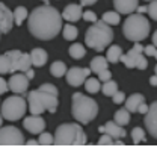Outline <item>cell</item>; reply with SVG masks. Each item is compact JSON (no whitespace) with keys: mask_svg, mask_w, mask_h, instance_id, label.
Returning <instances> with one entry per match:
<instances>
[{"mask_svg":"<svg viewBox=\"0 0 157 147\" xmlns=\"http://www.w3.org/2000/svg\"><path fill=\"white\" fill-rule=\"evenodd\" d=\"M100 79H95V77H88L85 81V89L89 93V94H95L101 89V85H100Z\"/></svg>","mask_w":157,"mask_h":147,"instance_id":"d4e9b609","label":"cell"},{"mask_svg":"<svg viewBox=\"0 0 157 147\" xmlns=\"http://www.w3.org/2000/svg\"><path fill=\"white\" fill-rule=\"evenodd\" d=\"M98 79H100L101 82H107V81H110V79H112V73L106 68V70H103V71H100V73H98Z\"/></svg>","mask_w":157,"mask_h":147,"instance_id":"f35d334b","label":"cell"},{"mask_svg":"<svg viewBox=\"0 0 157 147\" xmlns=\"http://www.w3.org/2000/svg\"><path fill=\"white\" fill-rule=\"evenodd\" d=\"M156 50H157V47L153 44H150V46H147V47H144V53L147 55V56H154V53H156Z\"/></svg>","mask_w":157,"mask_h":147,"instance_id":"b9f144b4","label":"cell"},{"mask_svg":"<svg viewBox=\"0 0 157 147\" xmlns=\"http://www.w3.org/2000/svg\"><path fill=\"white\" fill-rule=\"evenodd\" d=\"M23 126H24L26 130H29L30 133H41L45 129V121H44L42 117L32 114L30 117H26L23 120Z\"/></svg>","mask_w":157,"mask_h":147,"instance_id":"5bb4252c","label":"cell"},{"mask_svg":"<svg viewBox=\"0 0 157 147\" xmlns=\"http://www.w3.org/2000/svg\"><path fill=\"white\" fill-rule=\"evenodd\" d=\"M6 55L11 58L12 73H17L18 71V61H20V58H21V55H23V52H20V50H9V52H6Z\"/></svg>","mask_w":157,"mask_h":147,"instance_id":"4dcf8cb0","label":"cell"},{"mask_svg":"<svg viewBox=\"0 0 157 147\" xmlns=\"http://www.w3.org/2000/svg\"><path fill=\"white\" fill-rule=\"evenodd\" d=\"M27 17H29V12H27V9L24 6H17L14 9V21H15L17 26H21L23 21L26 20Z\"/></svg>","mask_w":157,"mask_h":147,"instance_id":"484cf974","label":"cell"},{"mask_svg":"<svg viewBox=\"0 0 157 147\" xmlns=\"http://www.w3.org/2000/svg\"><path fill=\"white\" fill-rule=\"evenodd\" d=\"M154 58H156V59H157V50H156V53H154Z\"/></svg>","mask_w":157,"mask_h":147,"instance_id":"db71d44e","label":"cell"},{"mask_svg":"<svg viewBox=\"0 0 157 147\" xmlns=\"http://www.w3.org/2000/svg\"><path fill=\"white\" fill-rule=\"evenodd\" d=\"M27 26L35 38L42 41L53 40L62 30V14L50 5L38 6L30 12Z\"/></svg>","mask_w":157,"mask_h":147,"instance_id":"6da1fadb","label":"cell"},{"mask_svg":"<svg viewBox=\"0 0 157 147\" xmlns=\"http://www.w3.org/2000/svg\"><path fill=\"white\" fill-rule=\"evenodd\" d=\"M145 102V97L142 94H132L130 97H127L125 100V108L130 111V112H137L139 111V106Z\"/></svg>","mask_w":157,"mask_h":147,"instance_id":"ffe728a7","label":"cell"},{"mask_svg":"<svg viewBox=\"0 0 157 147\" xmlns=\"http://www.w3.org/2000/svg\"><path fill=\"white\" fill-rule=\"evenodd\" d=\"M145 2H151V0H145Z\"/></svg>","mask_w":157,"mask_h":147,"instance_id":"9f6ffc18","label":"cell"},{"mask_svg":"<svg viewBox=\"0 0 157 147\" xmlns=\"http://www.w3.org/2000/svg\"><path fill=\"white\" fill-rule=\"evenodd\" d=\"M29 77L26 76V73H17V74H12L8 81L9 84V89L15 94H24L29 88Z\"/></svg>","mask_w":157,"mask_h":147,"instance_id":"30bf717a","label":"cell"},{"mask_svg":"<svg viewBox=\"0 0 157 147\" xmlns=\"http://www.w3.org/2000/svg\"><path fill=\"white\" fill-rule=\"evenodd\" d=\"M35 93H36V96L39 97L41 103L44 105L45 111L55 114L56 109H58V105H59L58 96H56V94H52V93H47V91H42V89H39V88L35 89Z\"/></svg>","mask_w":157,"mask_h":147,"instance_id":"7c38bea8","label":"cell"},{"mask_svg":"<svg viewBox=\"0 0 157 147\" xmlns=\"http://www.w3.org/2000/svg\"><path fill=\"white\" fill-rule=\"evenodd\" d=\"M113 40V30L112 27L104 23L103 20L95 21L85 34V42L89 49H94L97 52H101L106 49Z\"/></svg>","mask_w":157,"mask_h":147,"instance_id":"7a4b0ae2","label":"cell"},{"mask_svg":"<svg viewBox=\"0 0 157 147\" xmlns=\"http://www.w3.org/2000/svg\"><path fill=\"white\" fill-rule=\"evenodd\" d=\"M50 73L55 76V77H62L67 74V65L62 62V61H55L50 67Z\"/></svg>","mask_w":157,"mask_h":147,"instance_id":"cb8c5ba5","label":"cell"},{"mask_svg":"<svg viewBox=\"0 0 157 147\" xmlns=\"http://www.w3.org/2000/svg\"><path fill=\"white\" fill-rule=\"evenodd\" d=\"M101 89H103V94H104V96H110V97H112L118 91V84L115 81L110 79V81H107V82H103V88H101Z\"/></svg>","mask_w":157,"mask_h":147,"instance_id":"1f68e13d","label":"cell"},{"mask_svg":"<svg viewBox=\"0 0 157 147\" xmlns=\"http://www.w3.org/2000/svg\"><path fill=\"white\" fill-rule=\"evenodd\" d=\"M24 73H26V76H27L29 79H33V76H35V71H33L32 68H29V70H27V71H24Z\"/></svg>","mask_w":157,"mask_h":147,"instance_id":"c3c4849f","label":"cell"},{"mask_svg":"<svg viewBox=\"0 0 157 147\" xmlns=\"http://www.w3.org/2000/svg\"><path fill=\"white\" fill-rule=\"evenodd\" d=\"M0 34H2V32H0Z\"/></svg>","mask_w":157,"mask_h":147,"instance_id":"6f0895ef","label":"cell"},{"mask_svg":"<svg viewBox=\"0 0 157 147\" xmlns=\"http://www.w3.org/2000/svg\"><path fill=\"white\" fill-rule=\"evenodd\" d=\"M15 24L14 21V12L5 5L0 2V32L2 34H8L12 26Z\"/></svg>","mask_w":157,"mask_h":147,"instance_id":"8fae6325","label":"cell"},{"mask_svg":"<svg viewBox=\"0 0 157 147\" xmlns=\"http://www.w3.org/2000/svg\"><path fill=\"white\" fill-rule=\"evenodd\" d=\"M132 138H133V143L135 144H139L140 141H145V132L140 127H135L132 130Z\"/></svg>","mask_w":157,"mask_h":147,"instance_id":"e575fe53","label":"cell"},{"mask_svg":"<svg viewBox=\"0 0 157 147\" xmlns=\"http://www.w3.org/2000/svg\"><path fill=\"white\" fill-rule=\"evenodd\" d=\"M71 112L76 121L82 125L91 123L98 114V105L97 102L85 94L74 93L73 94V105H71Z\"/></svg>","mask_w":157,"mask_h":147,"instance_id":"3957f363","label":"cell"},{"mask_svg":"<svg viewBox=\"0 0 157 147\" xmlns=\"http://www.w3.org/2000/svg\"><path fill=\"white\" fill-rule=\"evenodd\" d=\"M2 118H3V115L0 114V126H2Z\"/></svg>","mask_w":157,"mask_h":147,"instance_id":"816d5d0a","label":"cell"},{"mask_svg":"<svg viewBox=\"0 0 157 147\" xmlns=\"http://www.w3.org/2000/svg\"><path fill=\"white\" fill-rule=\"evenodd\" d=\"M107 65H109L107 58H103V56H95V58L91 61L89 68H91V71H94V73H97V74H98L100 71L106 70V68H107Z\"/></svg>","mask_w":157,"mask_h":147,"instance_id":"44dd1931","label":"cell"},{"mask_svg":"<svg viewBox=\"0 0 157 147\" xmlns=\"http://www.w3.org/2000/svg\"><path fill=\"white\" fill-rule=\"evenodd\" d=\"M150 84L153 85V86H157V76H156V74L150 77Z\"/></svg>","mask_w":157,"mask_h":147,"instance_id":"681fc988","label":"cell"},{"mask_svg":"<svg viewBox=\"0 0 157 147\" xmlns=\"http://www.w3.org/2000/svg\"><path fill=\"white\" fill-rule=\"evenodd\" d=\"M62 34H63V38L67 41H74L77 38L78 30H77V27L73 26V24H65L63 29H62Z\"/></svg>","mask_w":157,"mask_h":147,"instance_id":"4316f807","label":"cell"},{"mask_svg":"<svg viewBox=\"0 0 157 147\" xmlns=\"http://www.w3.org/2000/svg\"><path fill=\"white\" fill-rule=\"evenodd\" d=\"M154 71H156V76H157V65H156V68H154Z\"/></svg>","mask_w":157,"mask_h":147,"instance_id":"11a10c76","label":"cell"},{"mask_svg":"<svg viewBox=\"0 0 157 147\" xmlns=\"http://www.w3.org/2000/svg\"><path fill=\"white\" fill-rule=\"evenodd\" d=\"M5 73H12V62L6 53L0 55V74H5Z\"/></svg>","mask_w":157,"mask_h":147,"instance_id":"f1b7e54d","label":"cell"},{"mask_svg":"<svg viewBox=\"0 0 157 147\" xmlns=\"http://www.w3.org/2000/svg\"><path fill=\"white\" fill-rule=\"evenodd\" d=\"M26 146H30V147L39 146V141H38V140H29V141L26 143Z\"/></svg>","mask_w":157,"mask_h":147,"instance_id":"bcb514c9","label":"cell"},{"mask_svg":"<svg viewBox=\"0 0 157 147\" xmlns=\"http://www.w3.org/2000/svg\"><path fill=\"white\" fill-rule=\"evenodd\" d=\"M2 115L8 121H15L24 117L27 111V103L21 97V94H15L11 97H6V100L2 103Z\"/></svg>","mask_w":157,"mask_h":147,"instance_id":"8992f818","label":"cell"},{"mask_svg":"<svg viewBox=\"0 0 157 147\" xmlns=\"http://www.w3.org/2000/svg\"><path fill=\"white\" fill-rule=\"evenodd\" d=\"M39 89H42V91H47V93H52V94H56L58 96V88L55 86V85L52 84H44L39 86Z\"/></svg>","mask_w":157,"mask_h":147,"instance_id":"60d3db41","label":"cell"},{"mask_svg":"<svg viewBox=\"0 0 157 147\" xmlns=\"http://www.w3.org/2000/svg\"><path fill=\"white\" fill-rule=\"evenodd\" d=\"M82 18H83L85 21H88V23H95V21H98L95 12H92V11H83Z\"/></svg>","mask_w":157,"mask_h":147,"instance_id":"74e56055","label":"cell"},{"mask_svg":"<svg viewBox=\"0 0 157 147\" xmlns=\"http://www.w3.org/2000/svg\"><path fill=\"white\" fill-rule=\"evenodd\" d=\"M98 130H100L101 133H109V135H112L115 140H118V138L122 140V138L127 135L124 126H119L118 123H115V120H113V121H107L106 126H100Z\"/></svg>","mask_w":157,"mask_h":147,"instance_id":"9a60e30c","label":"cell"},{"mask_svg":"<svg viewBox=\"0 0 157 147\" xmlns=\"http://www.w3.org/2000/svg\"><path fill=\"white\" fill-rule=\"evenodd\" d=\"M86 135L78 123H65L56 129L55 146H85Z\"/></svg>","mask_w":157,"mask_h":147,"instance_id":"277c9868","label":"cell"},{"mask_svg":"<svg viewBox=\"0 0 157 147\" xmlns=\"http://www.w3.org/2000/svg\"><path fill=\"white\" fill-rule=\"evenodd\" d=\"M91 76V68H78L71 67L67 71V82L71 86H80L85 85V81Z\"/></svg>","mask_w":157,"mask_h":147,"instance_id":"9c48e42d","label":"cell"},{"mask_svg":"<svg viewBox=\"0 0 157 147\" xmlns=\"http://www.w3.org/2000/svg\"><path fill=\"white\" fill-rule=\"evenodd\" d=\"M148 109H150V106L144 102L142 105L139 106V111H137V112H140V114H147V112H148Z\"/></svg>","mask_w":157,"mask_h":147,"instance_id":"ee69618b","label":"cell"},{"mask_svg":"<svg viewBox=\"0 0 157 147\" xmlns=\"http://www.w3.org/2000/svg\"><path fill=\"white\" fill-rule=\"evenodd\" d=\"M32 65V58L29 53H23L18 61V71H27Z\"/></svg>","mask_w":157,"mask_h":147,"instance_id":"d6a6232c","label":"cell"},{"mask_svg":"<svg viewBox=\"0 0 157 147\" xmlns=\"http://www.w3.org/2000/svg\"><path fill=\"white\" fill-rule=\"evenodd\" d=\"M144 123H145L147 130L151 133V137H154V138L157 140V100L154 102V103H151L150 109H148V112L145 114V120H144Z\"/></svg>","mask_w":157,"mask_h":147,"instance_id":"4fadbf2b","label":"cell"},{"mask_svg":"<svg viewBox=\"0 0 157 147\" xmlns=\"http://www.w3.org/2000/svg\"><path fill=\"white\" fill-rule=\"evenodd\" d=\"M147 11H148V6H137V9H136L137 14H144Z\"/></svg>","mask_w":157,"mask_h":147,"instance_id":"7dc6e473","label":"cell"},{"mask_svg":"<svg viewBox=\"0 0 157 147\" xmlns=\"http://www.w3.org/2000/svg\"><path fill=\"white\" fill-rule=\"evenodd\" d=\"M68 52H70V56L74 58V59H82L86 55V49L82 44H73Z\"/></svg>","mask_w":157,"mask_h":147,"instance_id":"f546056e","label":"cell"},{"mask_svg":"<svg viewBox=\"0 0 157 147\" xmlns=\"http://www.w3.org/2000/svg\"><path fill=\"white\" fill-rule=\"evenodd\" d=\"M144 47L140 46V42H135L133 49H130L125 55L121 56V61L127 68H139V70H145L148 67L147 58L142 55Z\"/></svg>","mask_w":157,"mask_h":147,"instance_id":"52a82bcc","label":"cell"},{"mask_svg":"<svg viewBox=\"0 0 157 147\" xmlns=\"http://www.w3.org/2000/svg\"><path fill=\"white\" fill-rule=\"evenodd\" d=\"M8 89H9V84H6V81L0 77V94H5Z\"/></svg>","mask_w":157,"mask_h":147,"instance_id":"7bdbcfd3","label":"cell"},{"mask_svg":"<svg viewBox=\"0 0 157 147\" xmlns=\"http://www.w3.org/2000/svg\"><path fill=\"white\" fill-rule=\"evenodd\" d=\"M94 3H97V0H80L82 6H92Z\"/></svg>","mask_w":157,"mask_h":147,"instance_id":"f6af8a7d","label":"cell"},{"mask_svg":"<svg viewBox=\"0 0 157 147\" xmlns=\"http://www.w3.org/2000/svg\"><path fill=\"white\" fill-rule=\"evenodd\" d=\"M115 123H118L119 126H127L130 123V111L127 108L124 109H118L115 112Z\"/></svg>","mask_w":157,"mask_h":147,"instance_id":"603a6c76","label":"cell"},{"mask_svg":"<svg viewBox=\"0 0 157 147\" xmlns=\"http://www.w3.org/2000/svg\"><path fill=\"white\" fill-rule=\"evenodd\" d=\"M82 15H83L82 6L74 5V3L67 5V6L63 8V11H62V18L67 21H78L82 18Z\"/></svg>","mask_w":157,"mask_h":147,"instance_id":"e0dca14e","label":"cell"},{"mask_svg":"<svg viewBox=\"0 0 157 147\" xmlns=\"http://www.w3.org/2000/svg\"><path fill=\"white\" fill-rule=\"evenodd\" d=\"M122 34L133 42L144 41L150 34V21L142 14H130L122 24Z\"/></svg>","mask_w":157,"mask_h":147,"instance_id":"5b68a950","label":"cell"},{"mask_svg":"<svg viewBox=\"0 0 157 147\" xmlns=\"http://www.w3.org/2000/svg\"><path fill=\"white\" fill-rule=\"evenodd\" d=\"M101 20L104 23H107L109 26H113V24H118L121 21V17H119V12L118 11H107L103 14V18Z\"/></svg>","mask_w":157,"mask_h":147,"instance_id":"83f0119b","label":"cell"},{"mask_svg":"<svg viewBox=\"0 0 157 147\" xmlns=\"http://www.w3.org/2000/svg\"><path fill=\"white\" fill-rule=\"evenodd\" d=\"M38 141L39 146H52V144H55V137L48 132H41Z\"/></svg>","mask_w":157,"mask_h":147,"instance_id":"836d02e7","label":"cell"},{"mask_svg":"<svg viewBox=\"0 0 157 147\" xmlns=\"http://www.w3.org/2000/svg\"><path fill=\"white\" fill-rule=\"evenodd\" d=\"M113 5H115V11H118L119 14H133L136 12L137 6V0H113Z\"/></svg>","mask_w":157,"mask_h":147,"instance_id":"2e32d148","label":"cell"},{"mask_svg":"<svg viewBox=\"0 0 157 147\" xmlns=\"http://www.w3.org/2000/svg\"><path fill=\"white\" fill-rule=\"evenodd\" d=\"M24 137L15 126L0 127V146H24Z\"/></svg>","mask_w":157,"mask_h":147,"instance_id":"ba28073f","label":"cell"},{"mask_svg":"<svg viewBox=\"0 0 157 147\" xmlns=\"http://www.w3.org/2000/svg\"><path fill=\"white\" fill-rule=\"evenodd\" d=\"M124 53H122V49L119 47V46H110L109 49H107V55H106V58H107V61L110 64H117L121 61V56H122Z\"/></svg>","mask_w":157,"mask_h":147,"instance_id":"7402d4cb","label":"cell"},{"mask_svg":"<svg viewBox=\"0 0 157 147\" xmlns=\"http://www.w3.org/2000/svg\"><path fill=\"white\" fill-rule=\"evenodd\" d=\"M30 58H32V65H35V67H42V65H45L47 62V59H48V55H47V52L44 50V49H33L32 52H30Z\"/></svg>","mask_w":157,"mask_h":147,"instance_id":"d6986e66","label":"cell"},{"mask_svg":"<svg viewBox=\"0 0 157 147\" xmlns=\"http://www.w3.org/2000/svg\"><path fill=\"white\" fill-rule=\"evenodd\" d=\"M27 103H29V111H30V114H33V115H41V114L45 111L44 105L41 103L39 97L36 96V93H35V89L29 93V96H27Z\"/></svg>","mask_w":157,"mask_h":147,"instance_id":"ac0fdd59","label":"cell"},{"mask_svg":"<svg viewBox=\"0 0 157 147\" xmlns=\"http://www.w3.org/2000/svg\"><path fill=\"white\" fill-rule=\"evenodd\" d=\"M112 97H113V103H117V105H121L122 102H125V94L122 91H117Z\"/></svg>","mask_w":157,"mask_h":147,"instance_id":"ab89813d","label":"cell"},{"mask_svg":"<svg viewBox=\"0 0 157 147\" xmlns=\"http://www.w3.org/2000/svg\"><path fill=\"white\" fill-rule=\"evenodd\" d=\"M147 12L150 14V17H151L153 20L157 21V0H151V2H150L148 11H147Z\"/></svg>","mask_w":157,"mask_h":147,"instance_id":"8d00e7d4","label":"cell"},{"mask_svg":"<svg viewBox=\"0 0 157 147\" xmlns=\"http://www.w3.org/2000/svg\"><path fill=\"white\" fill-rule=\"evenodd\" d=\"M113 144H115V138L109 133H103L97 143V146H113Z\"/></svg>","mask_w":157,"mask_h":147,"instance_id":"d590c367","label":"cell"},{"mask_svg":"<svg viewBox=\"0 0 157 147\" xmlns=\"http://www.w3.org/2000/svg\"><path fill=\"white\" fill-rule=\"evenodd\" d=\"M153 44H154V46L157 47V30L154 32V34H153Z\"/></svg>","mask_w":157,"mask_h":147,"instance_id":"f907efd6","label":"cell"},{"mask_svg":"<svg viewBox=\"0 0 157 147\" xmlns=\"http://www.w3.org/2000/svg\"><path fill=\"white\" fill-rule=\"evenodd\" d=\"M42 2H45V5H48V2H50V0H42Z\"/></svg>","mask_w":157,"mask_h":147,"instance_id":"f5cc1de1","label":"cell"}]
</instances>
